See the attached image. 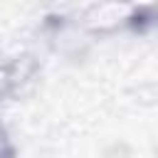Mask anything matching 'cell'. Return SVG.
I'll use <instances>...</instances> for the list:
<instances>
[{
  "instance_id": "obj_1",
  "label": "cell",
  "mask_w": 158,
  "mask_h": 158,
  "mask_svg": "<svg viewBox=\"0 0 158 158\" xmlns=\"http://www.w3.org/2000/svg\"><path fill=\"white\" fill-rule=\"evenodd\" d=\"M0 158H10V146H7V138L2 131H0Z\"/></svg>"
}]
</instances>
